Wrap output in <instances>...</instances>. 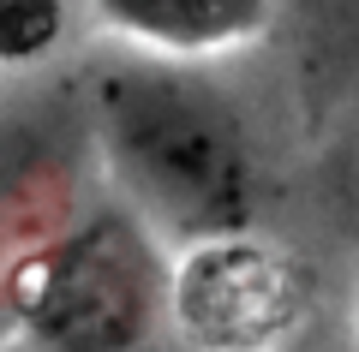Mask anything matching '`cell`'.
<instances>
[{
	"label": "cell",
	"instance_id": "6da1fadb",
	"mask_svg": "<svg viewBox=\"0 0 359 352\" xmlns=\"http://www.w3.org/2000/svg\"><path fill=\"white\" fill-rule=\"evenodd\" d=\"M102 155L150 227L210 239L252 221V138L240 108L186 60H138L96 78Z\"/></svg>",
	"mask_w": 359,
	"mask_h": 352
},
{
	"label": "cell",
	"instance_id": "7a4b0ae2",
	"mask_svg": "<svg viewBox=\"0 0 359 352\" xmlns=\"http://www.w3.org/2000/svg\"><path fill=\"white\" fill-rule=\"evenodd\" d=\"M0 311L30 352H138L168 316V263L138 209H84L18 269Z\"/></svg>",
	"mask_w": 359,
	"mask_h": 352
},
{
	"label": "cell",
	"instance_id": "3957f363",
	"mask_svg": "<svg viewBox=\"0 0 359 352\" xmlns=\"http://www.w3.org/2000/svg\"><path fill=\"white\" fill-rule=\"evenodd\" d=\"M168 323L192 352H282L306 323V275L245 227L186 239L168 269Z\"/></svg>",
	"mask_w": 359,
	"mask_h": 352
},
{
	"label": "cell",
	"instance_id": "277c9868",
	"mask_svg": "<svg viewBox=\"0 0 359 352\" xmlns=\"http://www.w3.org/2000/svg\"><path fill=\"white\" fill-rule=\"evenodd\" d=\"M114 36L156 60H204L264 36L276 0H90Z\"/></svg>",
	"mask_w": 359,
	"mask_h": 352
},
{
	"label": "cell",
	"instance_id": "5b68a950",
	"mask_svg": "<svg viewBox=\"0 0 359 352\" xmlns=\"http://www.w3.org/2000/svg\"><path fill=\"white\" fill-rule=\"evenodd\" d=\"M60 36V0H0V60L25 66L54 48Z\"/></svg>",
	"mask_w": 359,
	"mask_h": 352
},
{
	"label": "cell",
	"instance_id": "8992f818",
	"mask_svg": "<svg viewBox=\"0 0 359 352\" xmlns=\"http://www.w3.org/2000/svg\"><path fill=\"white\" fill-rule=\"evenodd\" d=\"M353 340H359V311H353Z\"/></svg>",
	"mask_w": 359,
	"mask_h": 352
}]
</instances>
